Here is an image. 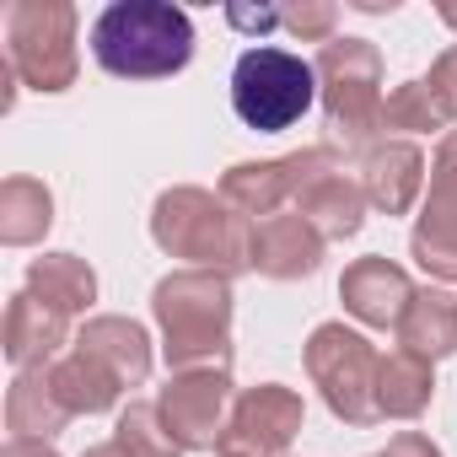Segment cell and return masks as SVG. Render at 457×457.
<instances>
[{
	"instance_id": "6da1fadb",
	"label": "cell",
	"mask_w": 457,
	"mask_h": 457,
	"mask_svg": "<svg viewBox=\"0 0 457 457\" xmlns=\"http://www.w3.org/2000/svg\"><path fill=\"white\" fill-rule=\"evenodd\" d=\"M232 280L210 270H172L151 291L167 371H232Z\"/></svg>"
},
{
	"instance_id": "7a4b0ae2",
	"label": "cell",
	"mask_w": 457,
	"mask_h": 457,
	"mask_svg": "<svg viewBox=\"0 0 457 457\" xmlns=\"http://www.w3.org/2000/svg\"><path fill=\"white\" fill-rule=\"evenodd\" d=\"M151 243L167 259H183L188 270H210L237 280L243 270H253V220L237 215L220 194L178 183L162 188L151 204Z\"/></svg>"
},
{
	"instance_id": "3957f363",
	"label": "cell",
	"mask_w": 457,
	"mask_h": 457,
	"mask_svg": "<svg viewBox=\"0 0 457 457\" xmlns=\"http://www.w3.org/2000/svg\"><path fill=\"white\" fill-rule=\"evenodd\" d=\"M92 60L119 81L178 76L194 60V22L172 0H113L92 22Z\"/></svg>"
},
{
	"instance_id": "277c9868",
	"label": "cell",
	"mask_w": 457,
	"mask_h": 457,
	"mask_svg": "<svg viewBox=\"0 0 457 457\" xmlns=\"http://www.w3.org/2000/svg\"><path fill=\"white\" fill-rule=\"evenodd\" d=\"M318 71V97H323V119L334 129V140L371 151L387 129L382 108V49L366 38H328L312 60Z\"/></svg>"
},
{
	"instance_id": "5b68a950",
	"label": "cell",
	"mask_w": 457,
	"mask_h": 457,
	"mask_svg": "<svg viewBox=\"0 0 457 457\" xmlns=\"http://www.w3.org/2000/svg\"><path fill=\"white\" fill-rule=\"evenodd\" d=\"M312 97H318L312 60H302V54H291L280 44H253L232 65V108L259 135H280V129L302 124Z\"/></svg>"
},
{
	"instance_id": "8992f818",
	"label": "cell",
	"mask_w": 457,
	"mask_h": 457,
	"mask_svg": "<svg viewBox=\"0 0 457 457\" xmlns=\"http://www.w3.org/2000/svg\"><path fill=\"white\" fill-rule=\"evenodd\" d=\"M71 0H17L6 12V65L33 92H71L81 71Z\"/></svg>"
},
{
	"instance_id": "52a82bcc",
	"label": "cell",
	"mask_w": 457,
	"mask_h": 457,
	"mask_svg": "<svg viewBox=\"0 0 457 457\" xmlns=\"http://www.w3.org/2000/svg\"><path fill=\"white\" fill-rule=\"evenodd\" d=\"M302 361H307V377L323 393L334 420H345V425H377L382 420L377 414V366H382V355L371 350L366 334H355L345 323H318L307 334Z\"/></svg>"
},
{
	"instance_id": "ba28073f",
	"label": "cell",
	"mask_w": 457,
	"mask_h": 457,
	"mask_svg": "<svg viewBox=\"0 0 457 457\" xmlns=\"http://www.w3.org/2000/svg\"><path fill=\"white\" fill-rule=\"evenodd\" d=\"M323 172H339L334 145H307V151H291V156H270V162H237L220 178V199L248 220H270L286 204H296L302 188L318 183Z\"/></svg>"
},
{
	"instance_id": "9c48e42d",
	"label": "cell",
	"mask_w": 457,
	"mask_h": 457,
	"mask_svg": "<svg viewBox=\"0 0 457 457\" xmlns=\"http://www.w3.org/2000/svg\"><path fill=\"white\" fill-rule=\"evenodd\" d=\"M302 420H307V403L296 387L286 382L243 387L232 403V420L215 441V457H286L291 441L302 436Z\"/></svg>"
},
{
	"instance_id": "30bf717a",
	"label": "cell",
	"mask_w": 457,
	"mask_h": 457,
	"mask_svg": "<svg viewBox=\"0 0 457 457\" xmlns=\"http://www.w3.org/2000/svg\"><path fill=\"white\" fill-rule=\"evenodd\" d=\"M232 371H178L167 377V387L156 393L162 425L167 436L188 452H215L226 420H232Z\"/></svg>"
},
{
	"instance_id": "8fae6325",
	"label": "cell",
	"mask_w": 457,
	"mask_h": 457,
	"mask_svg": "<svg viewBox=\"0 0 457 457\" xmlns=\"http://www.w3.org/2000/svg\"><path fill=\"white\" fill-rule=\"evenodd\" d=\"M339 302H345V312H350L355 323H366V328H398L403 307L414 302V280H409L393 259L366 253V259H355V264L339 275Z\"/></svg>"
},
{
	"instance_id": "7c38bea8",
	"label": "cell",
	"mask_w": 457,
	"mask_h": 457,
	"mask_svg": "<svg viewBox=\"0 0 457 457\" xmlns=\"http://www.w3.org/2000/svg\"><path fill=\"white\" fill-rule=\"evenodd\" d=\"M60 345H76L71 339V318L54 312L49 302H38L33 291H17L12 307H6V328H0V350L17 371H33V366H54L60 361Z\"/></svg>"
},
{
	"instance_id": "4fadbf2b",
	"label": "cell",
	"mask_w": 457,
	"mask_h": 457,
	"mask_svg": "<svg viewBox=\"0 0 457 457\" xmlns=\"http://www.w3.org/2000/svg\"><path fill=\"white\" fill-rule=\"evenodd\" d=\"M323 248L328 243L318 237V226L302 220L296 210L291 215L253 220V270L264 280H307V275H318Z\"/></svg>"
},
{
	"instance_id": "5bb4252c",
	"label": "cell",
	"mask_w": 457,
	"mask_h": 457,
	"mask_svg": "<svg viewBox=\"0 0 457 457\" xmlns=\"http://www.w3.org/2000/svg\"><path fill=\"white\" fill-rule=\"evenodd\" d=\"M361 188L366 204L382 215H409L425 188V151L414 140H377L361 156Z\"/></svg>"
},
{
	"instance_id": "9a60e30c",
	"label": "cell",
	"mask_w": 457,
	"mask_h": 457,
	"mask_svg": "<svg viewBox=\"0 0 457 457\" xmlns=\"http://www.w3.org/2000/svg\"><path fill=\"white\" fill-rule=\"evenodd\" d=\"M81 355H92L119 387H140L151 377V334L135 323V318H119V312H103V318H87L76 328V345Z\"/></svg>"
},
{
	"instance_id": "2e32d148",
	"label": "cell",
	"mask_w": 457,
	"mask_h": 457,
	"mask_svg": "<svg viewBox=\"0 0 457 457\" xmlns=\"http://www.w3.org/2000/svg\"><path fill=\"white\" fill-rule=\"evenodd\" d=\"M366 210H371V204H366V188H361V178H350L345 167H339V172H323V178L307 183L302 199H296V215L318 226L323 243L355 237L361 226H366Z\"/></svg>"
},
{
	"instance_id": "e0dca14e",
	"label": "cell",
	"mask_w": 457,
	"mask_h": 457,
	"mask_svg": "<svg viewBox=\"0 0 457 457\" xmlns=\"http://www.w3.org/2000/svg\"><path fill=\"white\" fill-rule=\"evenodd\" d=\"M398 350L403 355H420V361H446V355H457V296L452 291H436V286H425V291H414V302L403 307V318H398Z\"/></svg>"
},
{
	"instance_id": "ac0fdd59",
	"label": "cell",
	"mask_w": 457,
	"mask_h": 457,
	"mask_svg": "<svg viewBox=\"0 0 457 457\" xmlns=\"http://www.w3.org/2000/svg\"><path fill=\"white\" fill-rule=\"evenodd\" d=\"M65 425H71V409L60 403L49 366L17 371L12 387H6V430L17 441H54Z\"/></svg>"
},
{
	"instance_id": "d6986e66",
	"label": "cell",
	"mask_w": 457,
	"mask_h": 457,
	"mask_svg": "<svg viewBox=\"0 0 457 457\" xmlns=\"http://www.w3.org/2000/svg\"><path fill=\"white\" fill-rule=\"evenodd\" d=\"M49 226H54V194L38 178L17 172V178L0 183V243L33 248V243L49 237Z\"/></svg>"
},
{
	"instance_id": "ffe728a7",
	"label": "cell",
	"mask_w": 457,
	"mask_h": 457,
	"mask_svg": "<svg viewBox=\"0 0 457 457\" xmlns=\"http://www.w3.org/2000/svg\"><path fill=\"white\" fill-rule=\"evenodd\" d=\"M22 291H33L38 302H49L65 318H76V312H87L97 302V275L76 253H44V259L28 264V286Z\"/></svg>"
},
{
	"instance_id": "44dd1931",
	"label": "cell",
	"mask_w": 457,
	"mask_h": 457,
	"mask_svg": "<svg viewBox=\"0 0 457 457\" xmlns=\"http://www.w3.org/2000/svg\"><path fill=\"white\" fill-rule=\"evenodd\" d=\"M430 398H436L430 361L403 355V350L382 355V366H377V414L382 420H420L430 409Z\"/></svg>"
},
{
	"instance_id": "7402d4cb",
	"label": "cell",
	"mask_w": 457,
	"mask_h": 457,
	"mask_svg": "<svg viewBox=\"0 0 457 457\" xmlns=\"http://www.w3.org/2000/svg\"><path fill=\"white\" fill-rule=\"evenodd\" d=\"M49 377H54V393H60V403L71 409V420L76 414H108V409H119V382L92 361V355H81V350H65L54 366H49Z\"/></svg>"
},
{
	"instance_id": "603a6c76",
	"label": "cell",
	"mask_w": 457,
	"mask_h": 457,
	"mask_svg": "<svg viewBox=\"0 0 457 457\" xmlns=\"http://www.w3.org/2000/svg\"><path fill=\"white\" fill-rule=\"evenodd\" d=\"M409 253H414V264H420L430 280L457 286V215L425 204L420 220H414V232H409Z\"/></svg>"
},
{
	"instance_id": "cb8c5ba5",
	"label": "cell",
	"mask_w": 457,
	"mask_h": 457,
	"mask_svg": "<svg viewBox=\"0 0 457 457\" xmlns=\"http://www.w3.org/2000/svg\"><path fill=\"white\" fill-rule=\"evenodd\" d=\"M382 119H387V129H403V135H430V129H446V124H452V119H446V108L436 103V92L425 87V76H420V81L393 87V92H387Z\"/></svg>"
},
{
	"instance_id": "d4e9b609",
	"label": "cell",
	"mask_w": 457,
	"mask_h": 457,
	"mask_svg": "<svg viewBox=\"0 0 457 457\" xmlns=\"http://www.w3.org/2000/svg\"><path fill=\"white\" fill-rule=\"evenodd\" d=\"M113 441H119L129 457H183V446L167 436V425H162V409H156V403H129V409H119Z\"/></svg>"
},
{
	"instance_id": "484cf974",
	"label": "cell",
	"mask_w": 457,
	"mask_h": 457,
	"mask_svg": "<svg viewBox=\"0 0 457 457\" xmlns=\"http://www.w3.org/2000/svg\"><path fill=\"white\" fill-rule=\"evenodd\" d=\"M334 22H339V6L334 0H302V6H280V28L302 44H328L334 38Z\"/></svg>"
},
{
	"instance_id": "4316f807",
	"label": "cell",
	"mask_w": 457,
	"mask_h": 457,
	"mask_svg": "<svg viewBox=\"0 0 457 457\" xmlns=\"http://www.w3.org/2000/svg\"><path fill=\"white\" fill-rule=\"evenodd\" d=\"M425 204H430V210L457 215V129H446V135H441V145H436V162H430V194H425Z\"/></svg>"
},
{
	"instance_id": "83f0119b",
	"label": "cell",
	"mask_w": 457,
	"mask_h": 457,
	"mask_svg": "<svg viewBox=\"0 0 457 457\" xmlns=\"http://www.w3.org/2000/svg\"><path fill=\"white\" fill-rule=\"evenodd\" d=\"M425 87L436 92V103L446 108V119H457V44H452V49H441V54L430 60Z\"/></svg>"
},
{
	"instance_id": "f1b7e54d",
	"label": "cell",
	"mask_w": 457,
	"mask_h": 457,
	"mask_svg": "<svg viewBox=\"0 0 457 457\" xmlns=\"http://www.w3.org/2000/svg\"><path fill=\"white\" fill-rule=\"evenodd\" d=\"M226 22L264 38V33H275V28H280V6H226Z\"/></svg>"
},
{
	"instance_id": "f546056e",
	"label": "cell",
	"mask_w": 457,
	"mask_h": 457,
	"mask_svg": "<svg viewBox=\"0 0 457 457\" xmlns=\"http://www.w3.org/2000/svg\"><path fill=\"white\" fill-rule=\"evenodd\" d=\"M371 457H441V446L430 441V436H420V430H398L382 452H371Z\"/></svg>"
},
{
	"instance_id": "4dcf8cb0",
	"label": "cell",
	"mask_w": 457,
	"mask_h": 457,
	"mask_svg": "<svg viewBox=\"0 0 457 457\" xmlns=\"http://www.w3.org/2000/svg\"><path fill=\"white\" fill-rule=\"evenodd\" d=\"M0 457H60V452H54V441H17L12 436L6 446H0Z\"/></svg>"
},
{
	"instance_id": "1f68e13d",
	"label": "cell",
	"mask_w": 457,
	"mask_h": 457,
	"mask_svg": "<svg viewBox=\"0 0 457 457\" xmlns=\"http://www.w3.org/2000/svg\"><path fill=\"white\" fill-rule=\"evenodd\" d=\"M355 12H366V17H382V12H398V0H350Z\"/></svg>"
},
{
	"instance_id": "d6a6232c",
	"label": "cell",
	"mask_w": 457,
	"mask_h": 457,
	"mask_svg": "<svg viewBox=\"0 0 457 457\" xmlns=\"http://www.w3.org/2000/svg\"><path fill=\"white\" fill-rule=\"evenodd\" d=\"M81 457H129V452H124L119 441H97V446H87Z\"/></svg>"
},
{
	"instance_id": "836d02e7",
	"label": "cell",
	"mask_w": 457,
	"mask_h": 457,
	"mask_svg": "<svg viewBox=\"0 0 457 457\" xmlns=\"http://www.w3.org/2000/svg\"><path fill=\"white\" fill-rule=\"evenodd\" d=\"M436 12H441V22H446V28H457V6H452V0H446V6H436Z\"/></svg>"
}]
</instances>
